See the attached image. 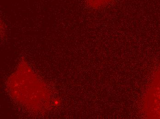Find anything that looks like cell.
<instances>
[{"label": "cell", "instance_id": "obj_2", "mask_svg": "<svg viewBox=\"0 0 160 119\" xmlns=\"http://www.w3.org/2000/svg\"><path fill=\"white\" fill-rule=\"evenodd\" d=\"M88 4L93 8L102 7L115 0H86Z\"/></svg>", "mask_w": 160, "mask_h": 119}, {"label": "cell", "instance_id": "obj_1", "mask_svg": "<svg viewBox=\"0 0 160 119\" xmlns=\"http://www.w3.org/2000/svg\"><path fill=\"white\" fill-rule=\"evenodd\" d=\"M143 114L147 119H160V66L153 73L143 98Z\"/></svg>", "mask_w": 160, "mask_h": 119}]
</instances>
